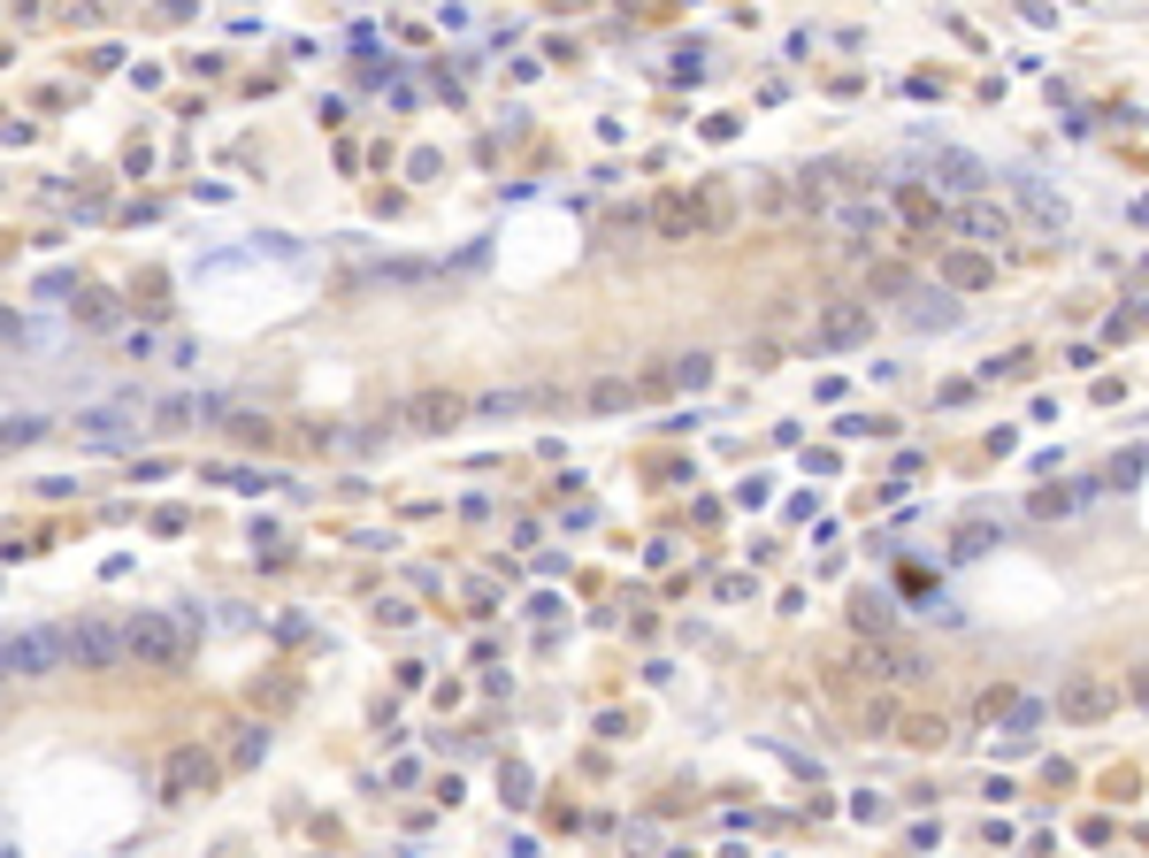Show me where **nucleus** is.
<instances>
[{
  "instance_id": "21",
  "label": "nucleus",
  "mask_w": 1149,
  "mask_h": 858,
  "mask_svg": "<svg viewBox=\"0 0 1149 858\" xmlns=\"http://www.w3.org/2000/svg\"><path fill=\"white\" fill-rule=\"evenodd\" d=\"M705 376H713V361H705V353H690V361H675V384H690V392H697Z\"/></svg>"
},
{
  "instance_id": "8",
  "label": "nucleus",
  "mask_w": 1149,
  "mask_h": 858,
  "mask_svg": "<svg viewBox=\"0 0 1149 858\" xmlns=\"http://www.w3.org/2000/svg\"><path fill=\"white\" fill-rule=\"evenodd\" d=\"M1012 193H1019V207H1027V223H1034V230H1050V238L1066 230V199L1050 193V185H1034V177H1019Z\"/></svg>"
},
{
  "instance_id": "18",
  "label": "nucleus",
  "mask_w": 1149,
  "mask_h": 858,
  "mask_svg": "<svg viewBox=\"0 0 1149 858\" xmlns=\"http://www.w3.org/2000/svg\"><path fill=\"white\" fill-rule=\"evenodd\" d=\"M77 315H85V323H92V331H108V323H116V299H108V292H92V299H85V307H77Z\"/></svg>"
},
{
  "instance_id": "3",
  "label": "nucleus",
  "mask_w": 1149,
  "mask_h": 858,
  "mask_svg": "<svg viewBox=\"0 0 1149 858\" xmlns=\"http://www.w3.org/2000/svg\"><path fill=\"white\" fill-rule=\"evenodd\" d=\"M123 660V637L108 621H69L62 629V667H85V674H108Z\"/></svg>"
},
{
  "instance_id": "9",
  "label": "nucleus",
  "mask_w": 1149,
  "mask_h": 858,
  "mask_svg": "<svg viewBox=\"0 0 1149 858\" xmlns=\"http://www.w3.org/2000/svg\"><path fill=\"white\" fill-rule=\"evenodd\" d=\"M958 230H973L981 246H1004V238H1012V215L989 207V199H965V207H958Z\"/></svg>"
},
{
  "instance_id": "12",
  "label": "nucleus",
  "mask_w": 1149,
  "mask_h": 858,
  "mask_svg": "<svg viewBox=\"0 0 1149 858\" xmlns=\"http://www.w3.org/2000/svg\"><path fill=\"white\" fill-rule=\"evenodd\" d=\"M943 276L958 284V292H981V284H997V262H981V254H950Z\"/></svg>"
},
{
  "instance_id": "4",
  "label": "nucleus",
  "mask_w": 1149,
  "mask_h": 858,
  "mask_svg": "<svg viewBox=\"0 0 1149 858\" xmlns=\"http://www.w3.org/2000/svg\"><path fill=\"white\" fill-rule=\"evenodd\" d=\"M1119 713V682L1111 674H1073L1066 690H1058V721H1111Z\"/></svg>"
},
{
  "instance_id": "1",
  "label": "nucleus",
  "mask_w": 1149,
  "mask_h": 858,
  "mask_svg": "<svg viewBox=\"0 0 1149 858\" xmlns=\"http://www.w3.org/2000/svg\"><path fill=\"white\" fill-rule=\"evenodd\" d=\"M116 637H123V660L138 667H185V652H192V629L177 613H131Z\"/></svg>"
},
{
  "instance_id": "10",
  "label": "nucleus",
  "mask_w": 1149,
  "mask_h": 858,
  "mask_svg": "<svg viewBox=\"0 0 1149 858\" xmlns=\"http://www.w3.org/2000/svg\"><path fill=\"white\" fill-rule=\"evenodd\" d=\"M935 177H943L950 193H965V199H981V185H989V169H981L973 154H950V146L935 154Z\"/></svg>"
},
{
  "instance_id": "15",
  "label": "nucleus",
  "mask_w": 1149,
  "mask_h": 858,
  "mask_svg": "<svg viewBox=\"0 0 1149 858\" xmlns=\"http://www.w3.org/2000/svg\"><path fill=\"white\" fill-rule=\"evenodd\" d=\"M989 544H997V529H989V522H965V529H958V544H950V560H973V552H989Z\"/></svg>"
},
{
  "instance_id": "5",
  "label": "nucleus",
  "mask_w": 1149,
  "mask_h": 858,
  "mask_svg": "<svg viewBox=\"0 0 1149 858\" xmlns=\"http://www.w3.org/2000/svg\"><path fill=\"white\" fill-rule=\"evenodd\" d=\"M866 337H874V307H866V299H835V307L812 323V345H820V353H843V345H866Z\"/></svg>"
},
{
  "instance_id": "13",
  "label": "nucleus",
  "mask_w": 1149,
  "mask_h": 858,
  "mask_svg": "<svg viewBox=\"0 0 1149 858\" xmlns=\"http://www.w3.org/2000/svg\"><path fill=\"white\" fill-rule=\"evenodd\" d=\"M912 323H920V331H950V323H958V299H950V292H920V299H912Z\"/></svg>"
},
{
  "instance_id": "17",
  "label": "nucleus",
  "mask_w": 1149,
  "mask_h": 858,
  "mask_svg": "<svg viewBox=\"0 0 1149 858\" xmlns=\"http://www.w3.org/2000/svg\"><path fill=\"white\" fill-rule=\"evenodd\" d=\"M751 207H759V215H782V207H790V193H782L774 177H751Z\"/></svg>"
},
{
  "instance_id": "6",
  "label": "nucleus",
  "mask_w": 1149,
  "mask_h": 858,
  "mask_svg": "<svg viewBox=\"0 0 1149 858\" xmlns=\"http://www.w3.org/2000/svg\"><path fill=\"white\" fill-rule=\"evenodd\" d=\"M207 782H215V759H207V751H169V767H161V797H169V805L200 797Z\"/></svg>"
},
{
  "instance_id": "2",
  "label": "nucleus",
  "mask_w": 1149,
  "mask_h": 858,
  "mask_svg": "<svg viewBox=\"0 0 1149 858\" xmlns=\"http://www.w3.org/2000/svg\"><path fill=\"white\" fill-rule=\"evenodd\" d=\"M0 674H16V682L62 674V629H8L0 637Z\"/></svg>"
},
{
  "instance_id": "7",
  "label": "nucleus",
  "mask_w": 1149,
  "mask_h": 858,
  "mask_svg": "<svg viewBox=\"0 0 1149 858\" xmlns=\"http://www.w3.org/2000/svg\"><path fill=\"white\" fill-rule=\"evenodd\" d=\"M460 414H468V398H460V392H414L399 422H406V430H453Z\"/></svg>"
},
{
  "instance_id": "11",
  "label": "nucleus",
  "mask_w": 1149,
  "mask_h": 858,
  "mask_svg": "<svg viewBox=\"0 0 1149 858\" xmlns=\"http://www.w3.org/2000/svg\"><path fill=\"white\" fill-rule=\"evenodd\" d=\"M77 430H85L92 445H131V414H116V406H100V414H85Z\"/></svg>"
},
{
  "instance_id": "22",
  "label": "nucleus",
  "mask_w": 1149,
  "mask_h": 858,
  "mask_svg": "<svg viewBox=\"0 0 1149 858\" xmlns=\"http://www.w3.org/2000/svg\"><path fill=\"white\" fill-rule=\"evenodd\" d=\"M904 736H912V743H943L950 728H943V721H904Z\"/></svg>"
},
{
  "instance_id": "16",
  "label": "nucleus",
  "mask_w": 1149,
  "mask_h": 858,
  "mask_svg": "<svg viewBox=\"0 0 1149 858\" xmlns=\"http://www.w3.org/2000/svg\"><path fill=\"white\" fill-rule=\"evenodd\" d=\"M843 230H851V238H866V230H874V238H881V230H889V215H881V207H843Z\"/></svg>"
},
{
  "instance_id": "14",
  "label": "nucleus",
  "mask_w": 1149,
  "mask_h": 858,
  "mask_svg": "<svg viewBox=\"0 0 1149 858\" xmlns=\"http://www.w3.org/2000/svg\"><path fill=\"white\" fill-rule=\"evenodd\" d=\"M1081 499H1088V483H1058V491H1042V499H1034V514H1073Z\"/></svg>"
},
{
  "instance_id": "19",
  "label": "nucleus",
  "mask_w": 1149,
  "mask_h": 858,
  "mask_svg": "<svg viewBox=\"0 0 1149 858\" xmlns=\"http://www.w3.org/2000/svg\"><path fill=\"white\" fill-rule=\"evenodd\" d=\"M47 422H31V414H16V422H0V445H31Z\"/></svg>"
},
{
  "instance_id": "20",
  "label": "nucleus",
  "mask_w": 1149,
  "mask_h": 858,
  "mask_svg": "<svg viewBox=\"0 0 1149 858\" xmlns=\"http://www.w3.org/2000/svg\"><path fill=\"white\" fill-rule=\"evenodd\" d=\"M628 398H636V392H628L621 376H606V384H591V406H628Z\"/></svg>"
}]
</instances>
